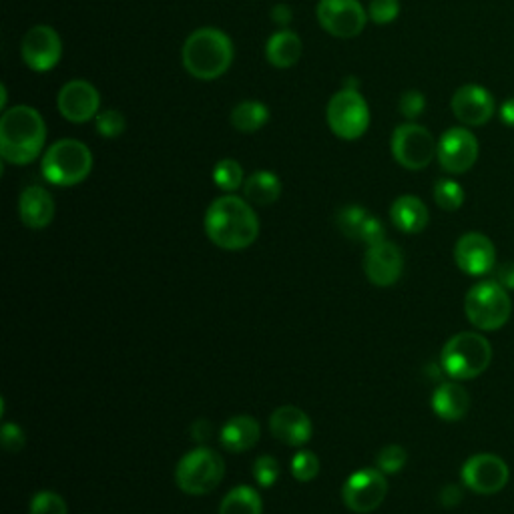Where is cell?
<instances>
[{
	"label": "cell",
	"instance_id": "1",
	"mask_svg": "<svg viewBox=\"0 0 514 514\" xmlns=\"http://www.w3.org/2000/svg\"><path fill=\"white\" fill-rule=\"evenodd\" d=\"M205 233L221 249L241 251L260 235V219L253 207L235 195L215 199L205 213Z\"/></svg>",
	"mask_w": 514,
	"mask_h": 514
},
{
	"label": "cell",
	"instance_id": "2",
	"mask_svg": "<svg viewBox=\"0 0 514 514\" xmlns=\"http://www.w3.org/2000/svg\"><path fill=\"white\" fill-rule=\"evenodd\" d=\"M47 125L41 113L27 105H17L0 119V155L7 163L29 165L45 147Z\"/></svg>",
	"mask_w": 514,
	"mask_h": 514
},
{
	"label": "cell",
	"instance_id": "3",
	"mask_svg": "<svg viewBox=\"0 0 514 514\" xmlns=\"http://www.w3.org/2000/svg\"><path fill=\"white\" fill-rule=\"evenodd\" d=\"M183 67L199 81H215L233 63V43L219 29H199L191 33L181 51Z\"/></svg>",
	"mask_w": 514,
	"mask_h": 514
},
{
	"label": "cell",
	"instance_id": "4",
	"mask_svg": "<svg viewBox=\"0 0 514 514\" xmlns=\"http://www.w3.org/2000/svg\"><path fill=\"white\" fill-rule=\"evenodd\" d=\"M93 169L91 149L77 139H61L43 155V177L57 187L83 183Z\"/></svg>",
	"mask_w": 514,
	"mask_h": 514
},
{
	"label": "cell",
	"instance_id": "5",
	"mask_svg": "<svg viewBox=\"0 0 514 514\" xmlns=\"http://www.w3.org/2000/svg\"><path fill=\"white\" fill-rule=\"evenodd\" d=\"M442 368L454 380L478 378L492 360L488 340L474 332H462L450 338L442 350Z\"/></svg>",
	"mask_w": 514,
	"mask_h": 514
},
{
	"label": "cell",
	"instance_id": "6",
	"mask_svg": "<svg viewBox=\"0 0 514 514\" xmlns=\"http://www.w3.org/2000/svg\"><path fill=\"white\" fill-rule=\"evenodd\" d=\"M464 312L474 328L494 332L508 322L512 304L506 294V288H502L496 280H488L470 288L464 300Z\"/></svg>",
	"mask_w": 514,
	"mask_h": 514
},
{
	"label": "cell",
	"instance_id": "7",
	"mask_svg": "<svg viewBox=\"0 0 514 514\" xmlns=\"http://www.w3.org/2000/svg\"><path fill=\"white\" fill-rule=\"evenodd\" d=\"M223 474L225 462L215 450L195 448L179 460L175 468V482L185 494L203 496L219 486Z\"/></svg>",
	"mask_w": 514,
	"mask_h": 514
},
{
	"label": "cell",
	"instance_id": "8",
	"mask_svg": "<svg viewBox=\"0 0 514 514\" xmlns=\"http://www.w3.org/2000/svg\"><path fill=\"white\" fill-rule=\"evenodd\" d=\"M328 125L344 141L360 139L370 127V109L360 91L342 89L328 103Z\"/></svg>",
	"mask_w": 514,
	"mask_h": 514
},
{
	"label": "cell",
	"instance_id": "9",
	"mask_svg": "<svg viewBox=\"0 0 514 514\" xmlns=\"http://www.w3.org/2000/svg\"><path fill=\"white\" fill-rule=\"evenodd\" d=\"M436 153L438 143L426 127L416 123L396 127L392 135V155L402 167L410 171H420L434 161Z\"/></svg>",
	"mask_w": 514,
	"mask_h": 514
},
{
	"label": "cell",
	"instance_id": "10",
	"mask_svg": "<svg viewBox=\"0 0 514 514\" xmlns=\"http://www.w3.org/2000/svg\"><path fill=\"white\" fill-rule=\"evenodd\" d=\"M388 494V480L380 468H362L344 482V504L358 514L374 512Z\"/></svg>",
	"mask_w": 514,
	"mask_h": 514
},
{
	"label": "cell",
	"instance_id": "11",
	"mask_svg": "<svg viewBox=\"0 0 514 514\" xmlns=\"http://www.w3.org/2000/svg\"><path fill=\"white\" fill-rule=\"evenodd\" d=\"M316 15L322 29L338 39L358 37L368 21L360 0H320Z\"/></svg>",
	"mask_w": 514,
	"mask_h": 514
},
{
	"label": "cell",
	"instance_id": "12",
	"mask_svg": "<svg viewBox=\"0 0 514 514\" xmlns=\"http://www.w3.org/2000/svg\"><path fill=\"white\" fill-rule=\"evenodd\" d=\"M436 157L446 173H466L478 159V139L464 127H452L440 137Z\"/></svg>",
	"mask_w": 514,
	"mask_h": 514
},
{
	"label": "cell",
	"instance_id": "13",
	"mask_svg": "<svg viewBox=\"0 0 514 514\" xmlns=\"http://www.w3.org/2000/svg\"><path fill=\"white\" fill-rule=\"evenodd\" d=\"M508 466L496 454L470 456L462 466V482L476 494H496L508 482Z\"/></svg>",
	"mask_w": 514,
	"mask_h": 514
},
{
	"label": "cell",
	"instance_id": "14",
	"mask_svg": "<svg viewBox=\"0 0 514 514\" xmlns=\"http://www.w3.org/2000/svg\"><path fill=\"white\" fill-rule=\"evenodd\" d=\"M21 53L29 69L47 73L59 65L63 57V41L53 27L39 25L25 35Z\"/></svg>",
	"mask_w": 514,
	"mask_h": 514
},
{
	"label": "cell",
	"instance_id": "15",
	"mask_svg": "<svg viewBox=\"0 0 514 514\" xmlns=\"http://www.w3.org/2000/svg\"><path fill=\"white\" fill-rule=\"evenodd\" d=\"M404 270V255L392 241L370 245L364 255V274L378 288L394 286Z\"/></svg>",
	"mask_w": 514,
	"mask_h": 514
},
{
	"label": "cell",
	"instance_id": "16",
	"mask_svg": "<svg viewBox=\"0 0 514 514\" xmlns=\"http://www.w3.org/2000/svg\"><path fill=\"white\" fill-rule=\"evenodd\" d=\"M61 115L71 123H87L91 119H97L101 109V95L95 85L83 79L69 81L61 91L57 99Z\"/></svg>",
	"mask_w": 514,
	"mask_h": 514
},
{
	"label": "cell",
	"instance_id": "17",
	"mask_svg": "<svg viewBox=\"0 0 514 514\" xmlns=\"http://www.w3.org/2000/svg\"><path fill=\"white\" fill-rule=\"evenodd\" d=\"M454 260L456 266L468 274V276H484L488 272L494 270L496 264V249L494 243L478 233V231H470L464 233L454 247Z\"/></svg>",
	"mask_w": 514,
	"mask_h": 514
},
{
	"label": "cell",
	"instance_id": "18",
	"mask_svg": "<svg viewBox=\"0 0 514 514\" xmlns=\"http://www.w3.org/2000/svg\"><path fill=\"white\" fill-rule=\"evenodd\" d=\"M452 113L468 127H482L494 115V99L480 85H464L452 97Z\"/></svg>",
	"mask_w": 514,
	"mask_h": 514
},
{
	"label": "cell",
	"instance_id": "19",
	"mask_svg": "<svg viewBox=\"0 0 514 514\" xmlns=\"http://www.w3.org/2000/svg\"><path fill=\"white\" fill-rule=\"evenodd\" d=\"M272 434L290 446H304L312 438V420L310 416L296 406H282L270 418Z\"/></svg>",
	"mask_w": 514,
	"mask_h": 514
},
{
	"label": "cell",
	"instance_id": "20",
	"mask_svg": "<svg viewBox=\"0 0 514 514\" xmlns=\"http://www.w3.org/2000/svg\"><path fill=\"white\" fill-rule=\"evenodd\" d=\"M19 213L27 227L45 229L55 217L53 195L41 185L27 187L19 199Z\"/></svg>",
	"mask_w": 514,
	"mask_h": 514
},
{
	"label": "cell",
	"instance_id": "21",
	"mask_svg": "<svg viewBox=\"0 0 514 514\" xmlns=\"http://www.w3.org/2000/svg\"><path fill=\"white\" fill-rule=\"evenodd\" d=\"M468 408H470V396L456 382L440 384L432 394V410L436 412L438 418L446 422H456L464 418Z\"/></svg>",
	"mask_w": 514,
	"mask_h": 514
},
{
	"label": "cell",
	"instance_id": "22",
	"mask_svg": "<svg viewBox=\"0 0 514 514\" xmlns=\"http://www.w3.org/2000/svg\"><path fill=\"white\" fill-rule=\"evenodd\" d=\"M260 422L251 416H233L221 428V444L229 452H245L260 440Z\"/></svg>",
	"mask_w": 514,
	"mask_h": 514
},
{
	"label": "cell",
	"instance_id": "23",
	"mask_svg": "<svg viewBox=\"0 0 514 514\" xmlns=\"http://www.w3.org/2000/svg\"><path fill=\"white\" fill-rule=\"evenodd\" d=\"M392 223L404 233H420L428 225V207L416 195H402L392 203Z\"/></svg>",
	"mask_w": 514,
	"mask_h": 514
},
{
	"label": "cell",
	"instance_id": "24",
	"mask_svg": "<svg viewBox=\"0 0 514 514\" xmlns=\"http://www.w3.org/2000/svg\"><path fill=\"white\" fill-rule=\"evenodd\" d=\"M302 53H304L302 39L288 29L272 35L266 45V57L270 65L278 69H290L298 65V61L302 59Z\"/></svg>",
	"mask_w": 514,
	"mask_h": 514
},
{
	"label": "cell",
	"instance_id": "25",
	"mask_svg": "<svg viewBox=\"0 0 514 514\" xmlns=\"http://www.w3.org/2000/svg\"><path fill=\"white\" fill-rule=\"evenodd\" d=\"M243 193L255 205H272L282 195V181L272 171H255L245 179Z\"/></svg>",
	"mask_w": 514,
	"mask_h": 514
},
{
	"label": "cell",
	"instance_id": "26",
	"mask_svg": "<svg viewBox=\"0 0 514 514\" xmlns=\"http://www.w3.org/2000/svg\"><path fill=\"white\" fill-rule=\"evenodd\" d=\"M264 500L251 486H235L225 494L219 506V514H262Z\"/></svg>",
	"mask_w": 514,
	"mask_h": 514
},
{
	"label": "cell",
	"instance_id": "27",
	"mask_svg": "<svg viewBox=\"0 0 514 514\" xmlns=\"http://www.w3.org/2000/svg\"><path fill=\"white\" fill-rule=\"evenodd\" d=\"M270 121V111L260 101H243L231 111V125L239 133H255Z\"/></svg>",
	"mask_w": 514,
	"mask_h": 514
},
{
	"label": "cell",
	"instance_id": "28",
	"mask_svg": "<svg viewBox=\"0 0 514 514\" xmlns=\"http://www.w3.org/2000/svg\"><path fill=\"white\" fill-rule=\"evenodd\" d=\"M213 181L221 191H237L243 181V167L235 159H221L213 169Z\"/></svg>",
	"mask_w": 514,
	"mask_h": 514
},
{
	"label": "cell",
	"instance_id": "29",
	"mask_svg": "<svg viewBox=\"0 0 514 514\" xmlns=\"http://www.w3.org/2000/svg\"><path fill=\"white\" fill-rule=\"evenodd\" d=\"M434 201L444 211H456L464 203V189L452 179H440L434 185Z\"/></svg>",
	"mask_w": 514,
	"mask_h": 514
},
{
	"label": "cell",
	"instance_id": "30",
	"mask_svg": "<svg viewBox=\"0 0 514 514\" xmlns=\"http://www.w3.org/2000/svg\"><path fill=\"white\" fill-rule=\"evenodd\" d=\"M366 219H368V213H366L364 207L348 205V207H344V209L338 213V227L342 229V233H344L346 237L360 239V231H362Z\"/></svg>",
	"mask_w": 514,
	"mask_h": 514
},
{
	"label": "cell",
	"instance_id": "31",
	"mask_svg": "<svg viewBox=\"0 0 514 514\" xmlns=\"http://www.w3.org/2000/svg\"><path fill=\"white\" fill-rule=\"evenodd\" d=\"M31 514H69L67 502L53 490H41L31 500Z\"/></svg>",
	"mask_w": 514,
	"mask_h": 514
},
{
	"label": "cell",
	"instance_id": "32",
	"mask_svg": "<svg viewBox=\"0 0 514 514\" xmlns=\"http://www.w3.org/2000/svg\"><path fill=\"white\" fill-rule=\"evenodd\" d=\"M320 472V458L312 450H300L292 460V474L300 482H310Z\"/></svg>",
	"mask_w": 514,
	"mask_h": 514
},
{
	"label": "cell",
	"instance_id": "33",
	"mask_svg": "<svg viewBox=\"0 0 514 514\" xmlns=\"http://www.w3.org/2000/svg\"><path fill=\"white\" fill-rule=\"evenodd\" d=\"M406 460H408V454L402 446L398 444H390L386 448L380 450L376 462H378V468L384 472V474H396L400 472L404 466H406Z\"/></svg>",
	"mask_w": 514,
	"mask_h": 514
},
{
	"label": "cell",
	"instance_id": "34",
	"mask_svg": "<svg viewBox=\"0 0 514 514\" xmlns=\"http://www.w3.org/2000/svg\"><path fill=\"white\" fill-rule=\"evenodd\" d=\"M125 125H127L125 117L119 111H105V113H99L95 119V129L105 139H115L123 135Z\"/></svg>",
	"mask_w": 514,
	"mask_h": 514
},
{
	"label": "cell",
	"instance_id": "35",
	"mask_svg": "<svg viewBox=\"0 0 514 514\" xmlns=\"http://www.w3.org/2000/svg\"><path fill=\"white\" fill-rule=\"evenodd\" d=\"M253 476L257 480V484L270 488L278 482L280 478V464L276 458L272 456H260L253 462Z\"/></svg>",
	"mask_w": 514,
	"mask_h": 514
},
{
	"label": "cell",
	"instance_id": "36",
	"mask_svg": "<svg viewBox=\"0 0 514 514\" xmlns=\"http://www.w3.org/2000/svg\"><path fill=\"white\" fill-rule=\"evenodd\" d=\"M400 15V0H372L370 19L376 25H390Z\"/></svg>",
	"mask_w": 514,
	"mask_h": 514
},
{
	"label": "cell",
	"instance_id": "37",
	"mask_svg": "<svg viewBox=\"0 0 514 514\" xmlns=\"http://www.w3.org/2000/svg\"><path fill=\"white\" fill-rule=\"evenodd\" d=\"M400 113L408 119V121H414L418 119L424 109H426V97L420 93V91H406L402 97H400Z\"/></svg>",
	"mask_w": 514,
	"mask_h": 514
},
{
	"label": "cell",
	"instance_id": "38",
	"mask_svg": "<svg viewBox=\"0 0 514 514\" xmlns=\"http://www.w3.org/2000/svg\"><path fill=\"white\" fill-rule=\"evenodd\" d=\"M0 442H3V448L7 452H19L25 448L27 444V436L23 432V428L19 424L7 422L3 426V432H0Z\"/></svg>",
	"mask_w": 514,
	"mask_h": 514
},
{
	"label": "cell",
	"instance_id": "39",
	"mask_svg": "<svg viewBox=\"0 0 514 514\" xmlns=\"http://www.w3.org/2000/svg\"><path fill=\"white\" fill-rule=\"evenodd\" d=\"M384 239L386 237H384L382 221L378 217H374V215H368V219H366V223H364V227L360 231V241H364L370 247V245H376V243H380Z\"/></svg>",
	"mask_w": 514,
	"mask_h": 514
},
{
	"label": "cell",
	"instance_id": "40",
	"mask_svg": "<svg viewBox=\"0 0 514 514\" xmlns=\"http://www.w3.org/2000/svg\"><path fill=\"white\" fill-rule=\"evenodd\" d=\"M496 282L506 290H514V262L504 264L496 270Z\"/></svg>",
	"mask_w": 514,
	"mask_h": 514
},
{
	"label": "cell",
	"instance_id": "41",
	"mask_svg": "<svg viewBox=\"0 0 514 514\" xmlns=\"http://www.w3.org/2000/svg\"><path fill=\"white\" fill-rule=\"evenodd\" d=\"M272 21H274V23H278L280 27L290 25V23H292V9H290V7H286V5H278V7H274V11H272Z\"/></svg>",
	"mask_w": 514,
	"mask_h": 514
},
{
	"label": "cell",
	"instance_id": "42",
	"mask_svg": "<svg viewBox=\"0 0 514 514\" xmlns=\"http://www.w3.org/2000/svg\"><path fill=\"white\" fill-rule=\"evenodd\" d=\"M500 121L506 125V127H514V97L506 99L502 105H500Z\"/></svg>",
	"mask_w": 514,
	"mask_h": 514
},
{
	"label": "cell",
	"instance_id": "43",
	"mask_svg": "<svg viewBox=\"0 0 514 514\" xmlns=\"http://www.w3.org/2000/svg\"><path fill=\"white\" fill-rule=\"evenodd\" d=\"M442 504L444 506H454L458 500H460V492H458V488L456 486H446L444 490H442Z\"/></svg>",
	"mask_w": 514,
	"mask_h": 514
},
{
	"label": "cell",
	"instance_id": "44",
	"mask_svg": "<svg viewBox=\"0 0 514 514\" xmlns=\"http://www.w3.org/2000/svg\"><path fill=\"white\" fill-rule=\"evenodd\" d=\"M0 107H7V87L0 85Z\"/></svg>",
	"mask_w": 514,
	"mask_h": 514
}]
</instances>
